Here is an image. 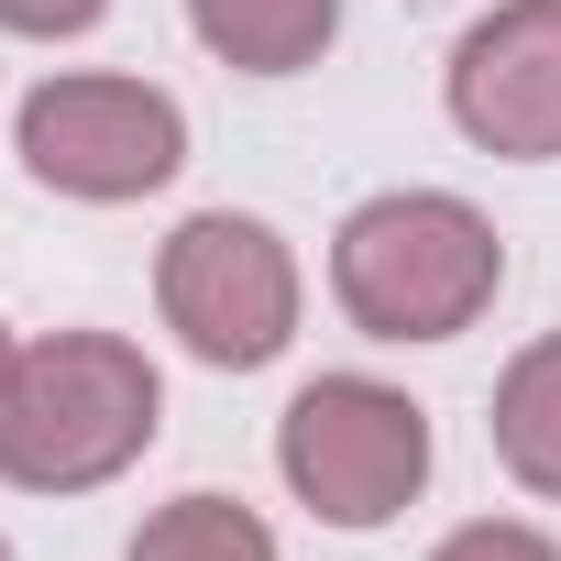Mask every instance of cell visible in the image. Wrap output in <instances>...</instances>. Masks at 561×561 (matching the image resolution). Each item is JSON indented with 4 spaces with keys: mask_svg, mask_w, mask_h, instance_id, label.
<instances>
[{
    "mask_svg": "<svg viewBox=\"0 0 561 561\" xmlns=\"http://www.w3.org/2000/svg\"><path fill=\"white\" fill-rule=\"evenodd\" d=\"M154 364L111 331H56L12 364V397H0V473L34 495H78L111 484L144 440H154Z\"/></svg>",
    "mask_w": 561,
    "mask_h": 561,
    "instance_id": "1",
    "label": "cell"
},
{
    "mask_svg": "<svg viewBox=\"0 0 561 561\" xmlns=\"http://www.w3.org/2000/svg\"><path fill=\"white\" fill-rule=\"evenodd\" d=\"M495 231L462 209V198H430V187H397V198H364L342 220V253H331V287L342 309L375 331V342H451L484 320L495 298Z\"/></svg>",
    "mask_w": 561,
    "mask_h": 561,
    "instance_id": "2",
    "label": "cell"
},
{
    "mask_svg": "<svg viewBox=\"0 0 561 561\" xmlns=\"http://www.w3.org/2000/svg\"><path fill=\"white\" fill-rule=\"evenodd\" d=\"M275 462L287 484L331 517V528H386L419 484H430V419L397 397V386H364V375H320L287 430H275Z\"/></svg>",
    "mask_w": 561,
    "mask_h": 561,
    "instance_id": "3",
    "label": "cell"
},
{
    "mask_svg": "<svg viewBox=\"0 0 561 561\" xmlns=\"http://www.w3.org/2000/svg\"><path fill=\"white\" fill-rule=\"evenodd\" d=\"M154 298H165V320H176V342L198 364L242 375V364L287 353V331H298V264H287V242H275L264 220L198 209L165 242V264H154Z\"/></svg>",
    "mask_w": 561,
    "mask_h": 561,
    "instance_id": "4",
    "label": "cell"
},
{
    "mask_svg": "<svg viewBox=\"0 0 561 561\" xmlns=\"http://www.w3.org/2000/svg\"><path fill=\"white\" fill-rule=\"evenodd\" d=\"M23 165L67 198H144L187 165V122L144 78H45L23 100Z\"/></svg>",
    "mask_w": 561,
    "mask_h": 561,
    "instance_id": "5",
    "label": "cell"
},
{
    "mask_svg": "<svg viewBox=\"0 0 561 561\" xmlns=\"http://www.w3.org/2000/svg\"><path fill=\"white\" fill-rule=\"evenodd\" d=\"M451 122L484 154H561V0H506L451 45Z\"/></svg>",
    "mask_w": 561,
    "mask_h": 561,
    "instance_id": "6",
    "label": "cell"
},
{
    "mask_svg": "<svg viewBox=\"0 0 561 561\" xmlns=\"http://www.w3.org/2000/svg\"><path fill=\"white\" fill-rule=\"evenodd\" d=\"M187 23H198V45H209L220 67H242V78H298V67L331 45L342 0H187Z\"/></svg>",
    "mask_w": 561,
    "mask_h": 561,
    "instance_id": "7",
    "label": "cell"
},
{
    "mask_svg": "<svg viewBox=\"0 0 561 561\" xmlns=\"http://www.w3.org/2000/svg\"><path fill=\"white\" fill-rule=\"evenodd\" d=\"M495 451L517 484L561 495V342H528L495 386Z\"/></svg>",
    "mask_w": 561,
    "mask_h": 561,
    "instance_id": "8",
    "label": "cell"
},
{
    "mask_svg": "<svg viewBox=\"0 0 561 561\" xmlns=\"http://www.w3.org/2000/svg\"><path fill=\"white\" fill-rule=\"evenodd\" d=\"M133 561H275V539H264V517L231 506V495H176L165 517H144Z\"/></svg>",
    "mask_w": 561,
    "mask_h": 561,
    "instance_id": "9",
    "label": "cell"
},
{
    "mask_svg": "<svg viewBox=\"0 0 561 561\" xmlns=\"http://www.w3.org/2000/svg\"><path fill=\"white\" fill-rule=\"evenodd\" d=\"M430 561H561L539 528H517V517H484V528H451Z\"/></svg>",
    "mask_w": 561,
    "mask_h": 561,
    "instance_id": "10",
    "label": "cell"
},
{
    "mask_svg": "<svg viewBox=\"0 0 561 561\" xmlns=\"http://www.w3.org/2000/svg\"><path fill=\"white\" fill-rule=\"evenodd\" d=\"M111 12V0H0V23H12V34H89Z\"/></svg>",
    "mask_w": 561,
    "mask_h": 561,
    "instance_id": "11",
    "label": "cell"
},
{
    "mask_svg": "<svg viewBox=\"0 0 561 561\" xmlns=\"http://www.w3.org/2000/svg\"><path fill=\"white\" fill-rule=\"evenodd\" d=\"M12 364H23V353H12V331H0V397H12Z\"/></svg>",
    "mask_w": 561,
    "mask_h": 561,
    "instance_id": "12",
    "label": "cell"
},
{
    "mask_svg": "<svg viewBox=\"0 0 561 561\" xmlns=\"http://www.w3.org/2000/svg\"><path fill=\"white\" fill-rule=\"evenodd\" d=\"M0 561H12V550H0Z\"/></svg>",
    "mask_w": 561,
    "mask_h": 561,
    "instance_id": "13",
    "label": "cell"
}]
</instances>
